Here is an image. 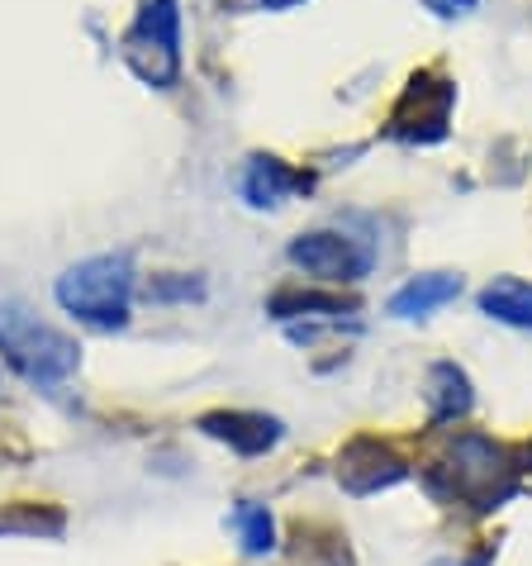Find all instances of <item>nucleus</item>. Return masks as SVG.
<instances>
[{"mask_svg":"<svg viewBox=\"0 0 532 566\" xmlns=\"http://www.w3.org/2000/svg\"><path fill=\"white\" fill-rule=\"evenodd\" d=\"M424 485L443 505H466L471 514L504 510L523 485L519 458L485 433H451L443 452L424 462Z\"/></svg>","mask_w":532,"mask_h":566,"instance_id":"1","label":"nucleus"},{"mask_svg":"<svg viewBox=\"0 0 532 566\" xmlns=\"http://www.w3.org/2000/svg\"><path fill=\"white\" fill-rule=\"evenodd\" d=\"M134 286H138V276H134L129 253H96V258L72 262L67 272L57 276L53 295H57V305L67 310L72 319L115 334V328L129 324Z\"/></svg>","mask_w":532,"mask_h":566,"instance_id":"2","label":"nucleus"},{"mask_svg":"<svg viewBox=\"0 0 532 566\" xmlns=\"http://www.w3.org/2000/svg\"><path fill=\"white\" fill-rule=\"evenodd\" d=\"M0 357H6L10 367L39 390H53L62 381H72L76 367H82L76 338H67L53 324H43L39 314H29L14 301H0Z\"/></svg>","mask_w":532,"mask_h":566,"instance_id":"3","label":"nucleus"},{"mask_svg":"<svg viewBox=\"0 0 532 566\" xmlns=\"http://www.w3.org/2000/svg\"><path fill=\"white\" fill-rule=\"evenodd\" d=\"M119 53L138 82L158 91L177 86L181 82V0H143Z\"/></svg>","mask_w":532,"mask_h":566,"instance_id":"4","label":"nucleus"},{"mask_svg":"<svg viewBox=\"0 0 532 566\" xmlns=\"http://www.w3.org/2000/svg\"><path fill=\"white\" fill-rule=\"evenodd\" d=\"M451 105H457V82L443 67H418L385 119V138L409 148H433L451 134Z\"/></svg>","mask_w":532,"mask_h":566,"instance_id":"5","label":"nucleus"},{"mask_svg":"<svg viewBox=\"0 0 532 566\" xmlns=\"http://www.w3.org/2000/svg\"><path fill=\"white\" fill-rule=\"evenodd\" d=\"M286 258L300 266V272L328 281V286H357V281L371 276L375 266V253L352 239V233H338V229H309L300 239H290Z\"/></svg>","mask_w":532,"mask_h":566,"instance_id":"6","label":"nucleus"},{"mask_svg":"<svg viewBox=\"0 0 532 566\" xmlns=\"http://www.w3.org/2000/svg\"><path fill=\"white\" fill-rule=\"evenodd\" d=\"M409 481V462L400 458V448H390L385 438H371V433H357L348 448L338 452V485L357 500L366 495H381L390 485Z\"/></svg>","mask_w":532,"mask_h":566,"instance_id":"7","label":"nucleus"},{"mask_svg":"<svg viewBox=\"0 0 532 566\" xmlns=\"http://www.w3.org/2000/svg\"><path fill=\"white\" fill-rule=\"evenodd\" d=\"M195 429L214 438V443H228L238 458H262L280 443L286 423L272 419V415H257V410H210L195 419Z\"/></svg>","mask_w":532,"mask_h":566,"instance_id":"8","label":"nucleus"},{"mask_svg":"<svg viewBox=\"0 0 532 566\" xmlns=\"http://www.w3.org/2000/svg\"><path fill=\"white\" fill-rule=\"evenodd\" d=\"M309 186H315L309 171H295L290 163H280V157H272V153H253L247 167H243L238 191L253 210H276V206H286L290 196H305Z\"/></svg>","mask_w":532,"mask_h":566,"instance_id":"9","label":"nucleus"},{"mask_svg":"<svg viewBox=\"0 0 532 566\" xmlns=\"http://www.w3.org/2000/svg\"><path fill=\"white\" fill-rule=\"evenodd\" d=\"M476 410V390L471 376L457 361H433L428 367V423L443 429V423H457Z\"/></svg>","mask_w":532,"mask_h":566,"instance_id":"10","label":"nucleus"},{"mask_svg":"<svg viewBox=\"0 0 532 566\" xmlns=\"http://www.w3.org/2000/svg\"><path fill=\"white\" fill-rule=\"evenodd\" d=\"M461 295V276L457 272H424V276H409L404 286L390 295V314L395 319H428L433 310L451 305Z\"/></svg>","mask_w":532,"mask_h":566,"instance_id":"11","label":"nucleus"},{"mask_svg":"<svg viewBox=\"0 0 532 566\" xmlns=\"http://www.w3.org/2000/svg\"><path fill=\"white\" fill-rule=\"evenodd\" d=\"M266 314L276 324H295V319H328L342 324L357 314V301H342L333 291H300V286H280L272 301H266Z\"/></svg>","mask_w":532,"mask_h":566,"instance_id":"12","label":"nucleus"},{"mask_svg":"<svg viewBox=\"0 0 532 566\" xmlns=\"http://www.w3.org/2000/svg\"><path fill=\"white\" fill-rule=\"evenodd\" d=\"M476 305L485 319L494 324H509V328H523L532 334V281H519V276H494L490 286L476 295Z\"/></svg>","mask_w":532,"mask_h":566,"instance_id":"13","label":"nucleus"},{"mask_svg":"<svg viewBox=\"0 0 532 566\" xmlns=\"http://www.w3.org/2000/svg\"><path fill=\"white\" fill-rule=\"evenodd\" d=\"M233 528H238V538H243V553H253V557H266L276 547V524H272V514H266V505L238 500V510H233Z\"/></svg>","mask_w":532,"mask_h":566,"instance_id":"14","label":"nucleus"},{"mask_svg":"<svg viewBox=\"0 0 532 566\" xmlns=\"http://www.w3.org/2000/svg\"><path fill=\"white\" fill-rule=\"evenodd\" d=\"M62 518L57 510H24V514H0V533H29V538H39V533H62Z\"/></svg>","mask_w":532,"mask_h":566,"instance_id":"15","label":"nucleus"},{"mask_svg":"<svg viewBox=\"0 0 532 566\" xmlns=\"http://www.w3.org/2000/svg\"><path fill=\"white\" fill-rule=\"evenodd\" d=\"M205 295V286L191 276H181V281H152L148 286V301H200Z\"/></svg>","mask_w":532,"mask_h":566,"instance_id":"16","label":"nucleus"},{"mask_svg":"<svg viewBox=\"0 0 532 566\" xmlns=\"http://www.w3.org/2000/svg\"><path fill=\"white\" fill-rule=\"evenodd\" d=\"M428 14H437V20H466L471 10H480V0H418Z\"/></svg>","mask_w":532,"mask_h":566,"instance_id":"17","label":"nucleus"},{"mask_svg":"<svg viewBox=\"0 0 532 566\" xmlns=\"http://www.w3.org/2000/svg\"><path fill=\"white\" fill-rule=\"evenodd\" d=\"M519 471H523V476L532 481V438H528V443H523V452H519Z\"/></svg>","mask_w":532,"mask_h":566,"instance_id":"18","label":"nucleus"},{"mask_svg":"<svg viewBox=\"0 0 532 566\" xmlns=\"http://www.w3.org/2000/svg\"><path fill=\"white\" fill-rule=\"evenodd\" d=\"M262 10H290V6H305V0H257Z\"/></svg>","mask_w":532,"mask_h":566,"instance_id":"19","label":"nucleus"},{"mask_svg":"<svg viewBox=\"0 0 532 566\" xmlns=\"http://www.w3.org/2000/svg\"><path fill=\"white\" fill-rule=\"evenodd\" d=\"M433 566H485V562H451V557H443V562H433Z\"/></svg>","mask_w":532,"mask_h":566,"instance_id":"20","label":"nucleus"}]
</instances>
